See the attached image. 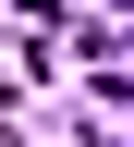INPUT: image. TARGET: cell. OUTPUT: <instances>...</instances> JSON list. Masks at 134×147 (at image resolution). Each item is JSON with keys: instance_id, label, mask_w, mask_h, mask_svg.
<instances>
[{"instance_id": "obj_1", "label": "cell", "mask_w": 134, "mask_h": 147, "mask_svg": "<svg viewBox=\"0 0 134 147\" xmlns=\"http://www.w3.org/2000/svg\"><path fill=\"white\" fill-rule=\"evenodd\" d=\"M0 49H12V25H0Z\"/></svg>"}]
</instances>
